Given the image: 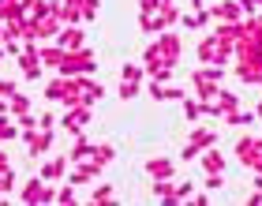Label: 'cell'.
Here are the masks:
<instances>
[{"label": "cell", "mask_w": 262, "mask_h": 206, "mask_svg": "<svg viewBox=\"0 0 262 206\" xmlns=\"http://www.w3.org/2000/svg\"><path fill=\"white\" fill-rule=\"evenodd\" d=\"M98 60L94 53L82 45V49H64V64H60V75H94Z\"/></svg>", "instance_id": "cell-1"}, {"label": "cell", "mask_w": 262, "mask_h": 206, "mask_svg": "<svg viewBox=\"0 0 262 206\" xmlns=\"http://www.w3.org/2000/svg\"><path fill=\"white\" fill-rule=\"evenodd\" d=\"M19 199L27 206H38V202H56V188H49V180L41 176H30L27 184L19 188Z\"/></svg>", "instance_id": "cell-2"}, {"label": "cell", "mask_w": 262, "mask_h": 206, "mask_svg": "<svg viewBox=\"0 0 262 206\" xmlns=\"http://www.w3.org/2000/svg\"><path fill=\"white\" fill-rule=\"evenodd\" d=\"M236 161L244 169H251V173H262V139L255 135H244L236 142Z\"/></svg>", "instance_id": "cell-3"}, {"label": "cell", "mask_w": 262, "mask_h": 206, "mask_svg": "<svg viewBox=\"0 0 262 206\" xmlns=\"http://www.w3.org/2000/svg\"><path fill=\"white\" fill-rule=\"evenodd\" d=\"M206 147H217V131H210V128H195V131H191V139L184 142L180 157H184V161H191V157H199Z\"/></svg>", "instance_id": "cell-4"}, {"label": "cell", "mask_w": 262, "mask_h": 206, "mask_svg": "<svg viewBox=\"0 0 262 206\" xmlns=\"http://www.w3.org/2000/svg\"><path fill=\"white\" fill-rule=\"evenodd\" d=\"M27 139V157H41L53 150V128H34V131H23Z\"/></svg>", "instance_id": "cell-5"}, {"label": "cell", "mask_w": 262, "mask_h": 206, "mask_svg": "<svg viewBox=\"0 0 262 206\" xmlns=\"http://www.w3.org/2000/svg\"><path fill=\"white\" fill-rule=\"evenodd\" d=\"M60 124L68 135H82V128L90 124V105H75V109H68V113L60 116Z\"/></svg>", "instance_id": "cell-6"}, {"label": "cell", "mask_w": 262, "mask_h": 206, "mask_svg": "<svg viewBox=\"0 0 262 206\" xmlns=\"http://www.w3.org/2000/svg\"><path fill=\"white\" fill-rule=\"evenodd\" d=\"M206 11H210V19H217V23H240V19H244L240 0H221V4H213V8H206Z\"/></svg>", "instance_id": "cell-7"}, {"label": "cell", "mask_w": 262, "mask_h": 206, "mask_svg": "<svg viewBox=\"0 0 262 206\" xmlns=\"http://www.w3.org/2000/svg\"><path fill=\"white\" fill-rule=\"evenodd\" d=\"M236 75L244 83H251V87H262V56H247L236 64Z\"/></svg>", "instance_id": "cell-8"}, {"label": "cell", "mask_w": 262, "mask_h": 206, "mask_svg": "<svg viewBox=\"0 0 262 206\" xmlns=\"http://www.w3.org/2000/svg\"><path fill=\"white\" fill-rule=\"evenodd\" d=\"M161 53H165V60L176 68V60H180V49H184V42H180V34H169V30H161Z\"/></svg>", "instance_id": "cell-9"}, {"label": "cell", "mask_w": 262, "mask_h": 206, "mask_svg": "<svg viewBox=\"0 0 262 206\" xmlns=\"http://www.w3.org/2000/svg\"><path fill=\"white\" fill-rule=\"evenodd\" d=\"M56 45H60V49H82V45H86V34H82L79 27H60Z\"/></svg>", "instance_id": "cell-10"}, {"label": "cell", "mask_w": 262, "mask_h": 206, "mask_svg": "<svg viewBox=\"0 0 262 206\" xmlns=\"http://www.w3.org/2000/svg\"><path fill=\"white\" fill-rule=\"evenodd\" d=\"M38 56H41V68H53V71H60V64H64V49L60 45H41Z\"/></svg>", "instance_id": "cell-11"}, {"label": "cell", "mask_w": 262, "mask_h": 206, "mask_svg": "<svg viewBox=\"0 0 262 206\" xmlns=\"http://www.w3.org/2000/svg\"><path fill=\"white\" fill-rule=\"evenodd\" d=\"M199 161H202L206 173H225V154H217V147H206L199 154Z\"/></svg>", "instance_id": "cell-12"}, {"label": "cell", "mask_w": 262, "mask_h": 206, "mask_svg": "<svg viewBox=\"0 0 262 206\" xmlns=\"http://www.w3.org/2000/svg\"><path fill=\"white\" fill-rule=\"evenodd\" d=\"M64 173H68V154H60V157H53V161L41 165V180H49V184H53V180H60Z\"/></svg>", "instance_id": "cell-13"}, {"label": "cell", "mask_w": 262, "mask_h": 206, "mask_svg": "<svg viewBox=\"0 0 262 206\" xmlns=\"http://www.w3.org/2000/svg\"><path fill=\"white\" fill-rule=\"evenodd\" d=\"M172 157H150L146 161V173L154 176V180H165V176H172Z\"/></svg>", "instance_id": "cell-14"}, {"label": "cell", "mask_w": 262, "mask_h": 206, "mask_svg": "<svg viewBox=\"0 0 262 206\" xmlns=\"http://www.w3.org/2000/svg\"><path fill=\"white\" fill-rule=\"evenodd\" d=\"M79 19H82L79 0H60V23L64 27H79Z\"/></svg>", "instance_id": "cell-15"}, {"label": "cell", "mask_w": 262, "mask_h": 206, "mask_svg": "<svg viewBox=\"0 0 262 206\" xmlns=\"http://www.w3.org/2000/svg\"><path fill=\"white\" fill-rule=\"evenodd\" d=\"M210 23V11L206 8H199V11H180V27L187 30H199V27H206Z\"/></svg>", "instance_id": "cell-16"}, {"label": "cell", "mask_w": 262, "mask_h": 206, "mask_svg": "<svg viewBox=\"0 0 262 206\" xmlns=\"http://www.w3.org/2000/svg\"><path fill=\"white\" fill-rule=\"evenodd\" d=\"M23 15H27V4H23V0H0V23L23 19Z\"/></svg>", "instance_id": "cell-17"}, {"label": "cell", "mask_w": 262, "mask_h": 206, "mask_svg": "<svg viewBox=\"0 0 262 206\" xmlns=\"http://www.w3.org/2000/svg\"><path fill=\"white\" fill-rule=\"evenodd\" d=\"M113 157H116V150L109 147V142H98V147L90 150V165H94V169H101V165H109Z\"/></svg>", "instance_id": "cell-18"}, {"label": "cell", "mask_w": 262, "mask_h": 206, "mask_svg": "<svg viewBox=\"0 0 262 206\" xmlns=\"http://www.w3.org/2000/svg\"><path fill=\"white\" fill-rule=\"evenodd\" d=\"M150 195H154V199H165V202H176V184H169V176H165V180H154Z\"/></svg>", "instance_id": "cell-19"}, {"label": "cell", "mask_w": 262, "mask_h": 206, "mask_svg": "<svg viewBox=\"0 0 262 206\" xmlns=\"http://www.w3.org/2000/svg\"><path fill=\"white\" fill-rule=\"evenodd\" d=\"M90 150H94L90 142L82 139V135H75V142H71V150H68V161H75V165H79V161H86V157H90Z\"/></svg>", "instance_id": "cell-20"}, {"label": "cell", "mask_w": 262, "mask_h": 206, "mask_svg": "<svg viewBox=\"0 0 262 206\" xmlns=\"http://www.w3.org/2000/svg\"><path fill=\"white\" fill-rule=\"evenodd\" d=\"M8 113L11 116H23V113H30V98H27V94H11V101H8Z\"/></svg>", "instance_id": "cell-21"}, {"label": "cell", "mask_w": 262, "mask_h": 206, "mask_svg": "<svg viewBox=\"0 0 262 206\" xmlns=\"http://www.w3.org/2000/svg\"><path fill=\"white\" fill-rule=\"evenodd\" d=\"M64 83H68V75H56V79H49V83H45V98H49V101H60Z\"/></svg>", "instance_id": "cell-22"}, {"label": "cell", "mask_w": 262, "mask_h": 206, "mask_svg": "<svg viewBox=\"0 0 262 206\" xmlns=\"http://www.w3.org/2000/svg\"><path fill=\"white\" fill-rule=\"evenodd\" d=\"M213 56H217V38L210 34V38L199 45V60H202V64H213Z\"/></svg>", "instance_id": "cell-23"}, {"label": "cell", "mask_w": 262, "mask_h": 206, "mask_svg": "<svg viewBox=\"0 0 262 206\" xmlns=\"http://www.w3.org/2000/svg\"><path fill=\"white\" fill-rule=\"evenodd\" d=\"M184 116L191 120V124H195V120H202V116H206V113H202V101H199V98H184Z\"/></svg>", "instance_id": "cell-24"}, {"label": "cell", "mask_w": 262, "mask_h": 206, "mask_svg": "<svg viewBox=\"0 0 262 206\" xmlns=\"http://www.w3.org/2000/svg\"><path fill=\"white\" fill-rule=\"evenodd\" d=\"M116 98H120V101H135V98H139V83L120 79V90H116Z\"/></svg>", "instance_id": "cell-25"}, {"label": "cell", "mask_w": 262, "mask_h": 206, "mask_svg": "<svg viewBox=\"0 0 262 206\" xmlns=\"http://www.w3.org/2000/svg\"><path fill=\"white\" fill-rule=\"evenodd\" d=\"M142 75H146V68H139V64H124L120 68V79H127V83H142Z\"/></svg>", "instance_id": "cell-26"}, {"label": "cell", "mask_w": 262, "mask_h": 206, "mask_svg": "<svg viewBox=\"0 0 262 206\" xmlns=\"http://www.w3.org/2000/svg\"><path fill=\"white\" fill-rule=\"evenodd\" d=\"M0 139H4V142H11V139H19V128L11 124L8 116H0Z\"/></svg>", "instance_id": "cell-27"}, {"label": "cell", "mask_w": 262, "mask_h": 206, "mask_svg": "<svg viewBox=\"0 0 262 206\" xmlns=\"http://www.w3.org/2000/svg\"><path fill=\"white\" fill-rule=\"evenodd\" d=\"M79 8H82V19H98L101 0H79Z\"/></svg>", "instance_id": "cell-28"}, {"label": "cell", "mask_w": 262, "mask_h": 206, "mask_svg": "<svg viewBox=\"0 0 262 206\" xmlns=\"http://www.w3.org/2000/svg\"><path fill=\"white\" fill-rule=\"evenodd\" d=\"M142 60H146V64H161V60H165V53H161V45L154 42L150 49H146V56H142ZM165 64H169V60H165Z\"/></svg>", "instance_id": "cell-29"}, {"label": "cell", "mask_w": 262, "mask_h": 206, "mask_svg": "<svg viewBox=\"0 0 262 206\" xmlns=\"http://www.w3.org/2000/svg\"><path fill=\"white\" fill-rule=\"evenodd\" d=\"M191 191H195V184H191V180H180V184H176V202L191 199Z\"/></svg>", "instance_id": "cell-30"}, {"label": "cell", "mask_w": 262, "mask_h": 206, "mask_svg": "<svg viewBox=\"0 0 262 206\" xmlns=\"http://www.w3.org/2000/svg\"><path fill=\"white\" fill-rule=\"evenodd\" d=\"M90 199H94V202H109V199H113V188H109V184H98Z\"/></svg>", "instance_id": "cell-31"}, {"label": "cell", "mask_w": 262, "mask_h": 206, "mask_svg": "<svg viewBox=\"0 0 262 206\" xmlns=\"http://www.w3.org/2000/svg\"><path fill=\"white\" fill-rule=\"evenodd\" d=\"M56 202H75V184H64L56 191Z\"/></svg>", "instance_id": "cell-32"}, {"label": "cell", "mask_w": 262, "mask_h": 206, "mask_svg": "<svg viewBox=\"0 0 262 206\" xmlns=\"http://www.w3.org/2000/svg\"><path fill=\"white\" fill-rule=\"evenodd\" d=\"M258 8H262V0H240V11H244V15H258Z\"/></svg>", "instance_id": "cell-33"}, {"label": "cell", "mask_w": 262, "mask_h": 206, "mask_svg": "<svg viewBox=\"0 0 262 206\" xmlns=\"http://www.w3.org/2000/svg\"><path fill=\"white\" fill-rule=\"evenodd\" d=\"M34 128H38V116L23 113V116H19V131H34Z\"/></svg>", "instance_id": "cell-34"}, {"label": "cell", "mask_w": 262, "mask_h": 206, "mask_svg": "<svg viewBox=\"0 0 262 206\" xmlns=\"http://www.w3.org/2000/svg\"><path fill=\"white\" fill-rule=\"evenodd\" d=\"M11 94H15V83L0 79V101H11Z\"/></svg>", "instance_id": "cell-35"}, {"label": "cell", "mask_w": 262, "mask_h": 206, "mask_svg": "<svg viewBox=\"0 0 262 206\" xmlns=\"http://www.w3.org/2000/svg\"><path fill=\"white\" fill-rule=\"evenodd\" d=\"M158 8H161V0H142V4H139V15H154Z\"/></svg>", "instance_id": "cell-36"}, {"label": "cell", "mask_w": 262, "mask_h": 206, "mask_svg": "<svg viewBox=\"0 0 262 206\" xmlns=\"http://www.w3.org/2000/svg\"><path fill=\"white\" fill-rule=\"evenodd\" d=\"M225 173H206V180H202V188H221L225 180H221Z\"/></svg>", "instance_id": "cell-37"}, {"label": "cell", "mask_w": 262, "mask_h": 206, "mask_svg": "<svg viewBox=\"0 0 262 206\" xmlns=\"http://www.w3.org/2000/svg\"><path fill=\"white\" fill-rule=\"evenodd\" d=\"M53 124H56L53 113H41V116H38V128H53Z\"/></svg>", "instance_id": "cell-38"}, {"label": "cell", "mask_w": 262, "mask_h": 206, "mask_svg": "<svg viewBox=\"0 0 262 206\" xmlns=\"http://www.w3.org/2000/svg\"><path fill=\"white\" fill-rule=\"evenodd\" d=\"M4 169H11V157H8L4 150H0V173H4Z\"/></svg>", "instance_id": "cell-39"}, {"label": "cell", "mask_w": 262, "mask_h": 206, "mask_svg": "<svg viewBox=\"0 0 262 206\" xmlns=\"http://www.w3.org/2000/svg\"><path fill=\"white\" fill-rule=\"evenodd\" d=\"M255 116H258V120H262V105H258V109H255Z\"/></svg>", "instance_id": "cell-40"}]
</instances>
